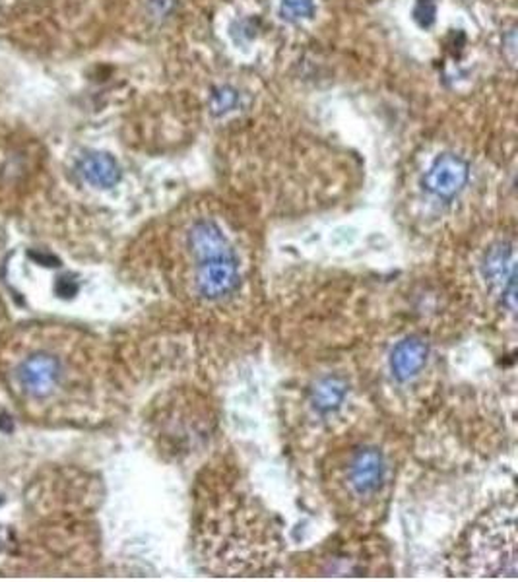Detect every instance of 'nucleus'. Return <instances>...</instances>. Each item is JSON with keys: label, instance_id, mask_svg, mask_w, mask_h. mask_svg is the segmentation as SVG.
<instances>
[{"label": "nucleus", "instance_id": "nucleus-1", "mask_svg": "<svg viewBox=\"0 0 518 582\" xmlns=\"http://www.w3.org/2000/svg\"><path fill=\"white\" fill-rule=\"evenodd\" d=\"M179 269L191 297L204 305H226L243 286L241 250L214 217H196L177 249Z\"/></svg>", "mask_w": 518, "mask_h": 582}, {"label": "nucleus", "instance_id": "nucleus-2", "mask_svg": "<svg viewBox=\"0 0 518 582\" xmlns=\"http://www.w3.org/2000/svg\"><path fill=\"white\" fill-rule=\"evenodd\" d=\"M514 542V509L503 505L492 511L470 532L466 556L470 573H478L476 577L516 578Z\"/></svg>", "mask_w": 518, "mask_h": 582}, {"label": "nucleus", "instance_id": "nucleus-3", "mask_svg": "<svg viewBox=\"0 0 518 582\" xmlns=\"http://www.w3.org/2000/svg\"><path fill=\"white\" fill-rule=\"evenodd\" d=\"M390 478V464L385 450L361 443L342 454L334 468V487L352 507H369L379 499Z\"/></svg>", "mask_w": 518, "mask_h": 582}, {"label": "nucleus", "instance_id": "nucleus-4", "mask_svg": "<svg viewBox=\"0 0 518 582\" xmlns=\"http://www.w3.org/2000/svg\"><path fill=\"white\" fill-rule=\"evenodd\" d=\"M474 276L481 295L501 312L514 314L516 255L513 239H495L474 259Z\"/></svg>", "mask_w": 518, "mask_h": 582}, {"label": "nucleus", "instance_id": "nucleus-5", "mask_svg": "<svg viewBox=\"0 0 518 582\" xmlns=\"http://www.w3.org/2000/svg\"><path fill=\"white\" fill-rule=\"evenodd\" d=\"M16 379L22 392L31 398H45L53 395L62 383V364L53 354H31L16 369Z\"/></svg>", "mask_w": 518, "mask_h": 582}, {"label": "nucleus", "instance_id": "nucleus-6", "mask_svg": "<svg viewBox=\"0 0 518 582\" xmlns=\"http://www.w3.org/2000/svg\"><path fill=\"white\" fill-rule=\"evenodd\" d=\"M470 179V165L457 153H441L423 177V186L439 200L459 196Z\"/></svg>", "mask_w": 518, "mask_h": 582}, {"label": "nucleus", "instance_id": "nucleus-7", "mask_svg": "<svg viewBox=\"0 0 518 582\" xmlns=\"http://www.w3.org/2000/svg\"><path fill=\"white\" fill-rule=\"evenodd\" d=\"M429 344L418 336L400 338L388 352V373L396 385H410L429 365Z\"/></svg>", "mask_w": 518, "mask_h": 582}, {"label": "nucleus", "instance_id": "nucleus-8", "mask_svg": "<svg viewBox=\"0 0 518 582\" xmlns=\"http://www.w3.org/2000/svg\"><path fill=\"white\" fill-rule=\"evenodd\" d=\"M80 175L93 186L111 188L121 181V167L107 153H88L80 162Z\"/></svg>", "mask_w": 518, "mask_h": 582}, {"label": "nucleus", "instance_id": "nucleus-9", "mask_svg": "<svg viewBox=\"0 0 518 582\" xmlns=\"http://www.w3.org/2000/svg\"><path fill=\"white\" fill-rule=\"evenodd\" d=\"M345 400V383L338 376H328L322 379L315 390H312L311 404L319 414H331L342 406Z\"/></svg>", "mask_w": 518, "mask_h": 582}, {"label": "nucleus", "instance_id": "nucleus-10", "mask_svg": "<svg viewBox=\"0 0 518 582\" xmlns=\"http://www.w3.org/2000/svg\"><path fill=\"white\" fill-rule=\"evenodd\" d=\"M239 103V93L229 86H217L212 90L210 96V109L214 115H226L233 111Z\"/></svg>", "mask_w": 518, "mask_h": 582}, {"label": "nucleus", "instance_id": "nucleus-11", "mask_svg": "<svg viewBox=\"0 0 518 582\" xmlns=\"http://www.w3.org/2000/svg\"><path fill=\"white\" fill-rule=\"evenodd\" d=\"M281 18L288 22L309 20L315 16V3L312 0H281Z\"/></svg>", "mask_w": 518, "mask_h": 582}, {"label": "nucleus", "instance_id": "nucleus-12", "mask_svg": "<svg viewBox=\"0 0 518 582\" xmlns=\"http://www.w3.org/2000/svg\"><path fill=\"white\" fill-rule=\"evenodd\" d=\"M435 14H437L435 0H419L416 10H414L416 22H418L421 27H429V26L435 22Z\"/></svg>", "mask_w": 518, "mask_h": 582}, {"label": "nucleus", "instance_id": "nucleus-13", "mask_svg": "<svg viewBox=\"0 0 518 582\" xmlns=\"http://www.w3.org/2000/svg\"><path fill=\"white\" fill-rule=\"evenodd\" d=\"M503 43H505V51L509 55L511 65H514V58H516V29L514 27L509 29V34L503 37Z\"/></svg>", "mask_w": 518, "mask_h": 582}, {"label": "nucleus", "instance_id": "nucleus-14", "mask_svg": "<svg viewBox=\"0 0 518 582\" xmlns=\"http://www.w3.org/2000/svg\"><path fill=\"white\" fill-rule=\"evenodd\" d=\"M150 5H152V8H153V12L155 14H167L169 12V8H171V5H173V0H150Z\"/></svg>", "mask_w": 518, "mask_h": 582}]
</instances>
